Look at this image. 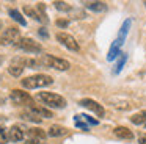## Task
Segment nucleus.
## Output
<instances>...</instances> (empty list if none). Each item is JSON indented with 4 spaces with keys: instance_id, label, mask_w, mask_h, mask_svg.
<instances>
[{
    "instance_id": "obj_1",
    "label": "nucleus",
    "mask_w": 146,
    "mask_h": 144,
    "mask_svg": "<svg viewBox=\"0 0 146 144\" xmlns=\"http://www.w3.org/2000/svg\"><path fill=\"white\" fill-rule=\"evenodd\" d=\"M21 83L27 89H38V88H44V86L52 85L54 83V78L46 74H38V75H32V77H25Z\"/></svg>"
},
{
    "instance_id": "obj_2",
    "label": "nucleus",
    "mask_w": 146,
    "mask_h": 144,
    "mask_svg": "<svg viewBox=\"0 0 146 144\" xmlns=\"http://www.w3.org/2000/svg\"><path fill=\"white\" fill-rule=\"evenodd\" d=\"M38 99L42 103L49 105L50 108H64L66 106V99L61 97L60 94H55V92H39Z\"/></svg>"
},
{
    "instance_id": "obj_3",
    "label": "nucleus",
    "mask_w": 146,
    "mask_h": 144,
    "mask_svg": "<svg viewBox=\"0 0 146 144\" xmlns=\"http://www.w3.org/2000/svg\"><path fill=\"white\" fill-rule=\"evenodd\" d=\"M39 64L46 66V67H54L57 71H68L69 69V63L63 58H57L54 55H42L39 58Z\"/></svg>"
},
{
    "instance_id": "obj_4",
    "label": "nucleus",
    "mask_w": 146,
    "mask_h": 144,
    "mask_svg": "<svg viewBox=\"0 0 146 144\" xmlns=\"http://www.w3.org/2000/svg\"><path fill=\"white\" fill-rule=\"evenodd\" d=\"M19 42V30L16 27H10L0 34V44L2 46H11Z\"/></svg>"
},
{
    "instance_id": "obj_5",
    "label": "nucleus",
    "mask_w": 146,
    "mask_h": 144,
    "mask_svg": "<svg viewBox=\"0 0 146 144\" xmlns=\"http://www.w3.org/2000/svg\"><path fill=\"white\" fill-rule=\"evenodd\" d=\"M17 47H19L21 50H24V52H29V53H39L42 50L41 44L36 42V41H33L32 38H21L19 42L16 44Z\"/></svg>"
},
{
    "instance_id": "obj_6",
    "label": "nucleus",
    "mask_w": 146,
    "mask_h": 144,
    "mask_svg": "<svg viewBox=\"0 0 146 144\" xmlns=\"http://www.w3.org/2000/svg\"><path fill=\"white\" fill-rule=\"evenodd\" d=\"M10 99L11 102L14 103V105H25V103H29V105H32V97L29 96L27 92H24V91L21 89H13L10 92Z\"/></svg>"
},
{
    "instance_id": "obj_7",
    "label": "nucleus",
    "mask_w": 146,
    "mask_h": 144,
    "mask_svg": "<svg viewBox=\"0 0 146 144\" xmlns=\"http://www.w3.org/2000/svg\"><path fill=\"white\" fill-rule=\"evenodd\" d=\"M57 39L60 41L61 44H63L64 47H68L69 50H72V52H79V42L76 41V38H72L71 34H68V33H57Z\"/></svg>"
},
{
    "instance_id": "obj_8",
    "label": "nucleus",
    "mask_w": 146,
    "mask_h": 144,
    "mask_svg": "<svg viewBox=\"0 0 146 144\" xmlns=\"http://www.w3.org/2000/svg\"><path fill=\"white\" fill-rule=\"evenodd\" d=\"M79 105H82V106H85V108L91 110L93 113H96V116H98V118H104V114H105L104 106L99 105V103L96 102V100H91V99H82V100L79 102Z\"/></svg>"
},
{
    "instance_id": "obj_9",
    "label": "nucleus",
    "mask_w": 146,
    "mask_h": 144,
    "mask_svg": "<svg viewBox=\"0 0 146 144\" xmlns=\"http://www.w3.org/2000/svg\"><path fill=\"white\" fill-rule=\"evenodd\" d=\"M24 67H25V59H21V58H16L13 63L10 64L8 67V72H10L13 77H21L24 72Z\"/></svg>"
},
{
    "instance_id": "obj_10",
    "label": "nucleus",
    "mask_w": 146,
    "mask_h": 144,
    "mask_svg": "<svg viewBox=\"0 0 146 144\" xmlns=\"http://www.w3.org/2000/svg\"><path fill=\"white\" fill-rule=\"evenodd\" d=\"M29 111H30V113H33V114H35L36 118H39V119L52 118V111H50V110L42 108V106H38V105H35V103L29 105Z\"/></svg>"
},
{
    "instance_id": "obj_11",
    "label": "nucleus",
    "mask_w": 146,
    "mask_h": 144,
    "mask_svg": "<svg viewBox=\"0 0 146 144\" xmlns=\"http://www.w3.org/2000/svg\"><path fill=\"white\" fill-rule=\"evenodd\" d=\"M129 28H130V19H127V20H124L123 27H121V30H119V34H118L116 41L113 42L116 47H119V49H121V46H123V44H124V41H126L127 33H129Z\"/></svg>"
},
{
    "instance_id": "obj_12",
    "label": "nucleus",
    "mask_w": 146,
    "mask_h": 144,
    "mask_svg": "<svg viewBox=\"0 0 146 144\" xmlns=\"http://www.w3.org/2000/svg\"><path fill=\"white\" fill-rule=\"evenodd\" d=\"M8 136H10V141H13V143H19V141L24 139V131L21 130V127L13 125V127L8 130Z\"/></svg>"
},
{
    "instance_id": "obj_13",
    "label": "nucleus",
    "mask_w": 146,
    "mask_h": 144,
    "mask_svg": "<svg viewBox=\"0 0 146 144\" xmlns=\"http://www.w3.org/2000/svg\"><path fill=\"white\" fill-rule=\"evenodd\" d=\"M113 133H115V136L119 138V139H127V141L133 139V133L126 127H116L113 130Z\"/></svg>"
},
{
    "instance_id": "obj_14",
    "label": "nucleus",
    "mask_w": 146,
    "mask_h": 144,
    "mask_svg": "<svg viewBox=\"0 0 146 144\" xmlns=\"http://www.w3.org/2000/svg\"><path fill=\"white\" fill-rule=\"evenodd\" d=\"M66 128L64 127H61V125H50V128H49V131H47V135L49 136H63V135H66Z\"/></svg>"
},
{
    "instance_id": "obj_15",
    "label": "nucleus",
    "mask_w": 146,
    "mask_h": 144,
    "mask_svg": "<svg viewBox=\"0 0 146 144\" xmlns=\"http://www.w3.org/2000/svg\"><path fill=\"white\" fill-rule=\"evenodd\" d=\"M85 6L88 9H91V11H96V13L105 11V8H107V5L104 2H88V3H85Z\"/></svg>"
},
{
    "instance_id": "obj_16",
    "label": "nucleus",
    "mask_w": 146,
    "mask_h": 144,
    "mask_svg": "<svg viewBox=\"0 0 146 144\" xmlns=\"http://www.w3.org/2000/svg\"><path fill=\"white\" fill-rule=\"evenodd\" d=\"M29 136L30 138H33V139H44L46 138V131H42L41 128H29Z\"/></svg>"
},
{
    "instance_id": "obj_17",
    "label": "nucleus",
    "mask_w": 146,
    "mask_h": 144,
    "mask_svg": "<svg viewBox=\"0 0 146 144\" xmlns=\"http://www.w3.org/2000/svg\"><path fill=\"white\" fill-rule=\"evenodd\" d=\"M8 13H10V16H11V17H13V20H16L17 24H19V25H22V27H25V25H27L25 19L22 17V14H21V13L17 11V9H10V11H8Z\"/></svg>"
},
{
    "instance_id": "obj_18",
    "label": "nucleus",
    "mask_w": 146,
    "mask_h": 144,
    "mask_svg": "<svg viewBox=\"0 0 146 144\" xmlns=\"http://www.w3.org/2000/svg\"><path fill=\"white\" fill-rule=\"evenodd\" d=\"M130 121L135 125H140V124H143V122H146V111H140V113H137V114H133L132 118H130Z\"/></svg>"
},
{
    "instance_id": "obj_19",
    "label": "nucleus",
    "mask_w": 146,
    "mask_h": 144,
    "mask_svg": "<svg viewBox=\"0 0 146 144\" xmlns=\"http://www.w3.org/2000/svg\"><path fill=\"white\" fill-rule=\"evenodd\" d=\"M126 61H127V55H126V53H121V55H119V61L116 63V66H115V69H113V74H119L121 69L124 67V64H126Z\"/></svg>"
},
{
    "instance_id": "obj_20",
    "label": "nucleus",
    "mask_w": 146,
    "mask_h": 144,
    "mask_svg": "<svg viewBox=\"0 0 146 144\" xmlns=\"http://www.w3.org/2000/svg\"><path fill=\"white\" fill-rule=\"evenodd\" d=\"M121 53H119V47H116L113 44V46L110 47V50H108V55H107V59L108 61H113L115 58H116V56H119Z\"/></svg>"
},
{
    "instance_id": "obj_21",
    "label": "nucleus",
    "mask_w": 146,
    "mask_h": 144,
    "mask_svg": "<svg viewBox=\"0 0 146 144\" xmlns=\"http://www.w3.org/2000/svg\"><path fill=\"white\" fill-rule=\"evenodd\" d=\"M36 9H38V14H39L41 22L47 24V17H46V5L44 3H38V5H36Z\"/></svg>"
},
{
    "instance_id": "obj_22",
    "label": "nucleus",
    "mask_w": 146,
    "mask_h": 144,
    "mask_svg": "<svg viewBox=\"0 0 146 144\" xmlns=\"http://www.w3.org/2000/svg\"><path fill=\"white\" fill-rule=\"evenodd\" d=\"M74 118L80 119V121H85L86 124H91V125H98V124H99V121H98V119H93V118H90L88 114H77V116H74Z\"/></svg>"
},
{
    "instance_id": "obj_23",
    "label": "nucleus",
    "mask_w": 146,
    "mask_h": 144,
    "mask_svg": "<svg viewBox=\"0 0 146 144\" xmlns=\"http://www.w3.org/2000/svg\"><path fill=\"white\" fill-rule=\"evenodd\" d=\"M8 141H10L8 130L3 127V125H0V144H8Z\"/></svg>"
},
{
    "instance_id": "obj_24",
    "label": "nucleus",
    "mask_w": 146,
    "mask_h": 144,
    "mask_svg": "<svg viewBox=\"0 0 146 144\" xmlns=\"http://www.w3.org/2000/svg\"><path fill=\"white\" fill-rule=\"evenodd\" d=\"M54 5H55V8H57L58 11H69L71 9V5L66 3V2H54Z\"/></svg>"
},
{
    "instance_id": "obj_25",
    "label": "nucleus",
    "mask_w": 146,
    "mask_h": 144,
    "mask_svg": "<svg viewBox=\"0 0 146 144\" xmlns=\"http://www.w3.org/2000/svg\"><path fill=\"white\" fill-rule=\"evenodd\" d=\"M74 122H76V127H77V128H80V130H85V131H88V130H90L88 124H85V122L80 121V119L74 118Z\"/></svg>"
},
{
    "instance_id": "obj_26",
    "label": "nucleus",
    "mask_w": 146,
    "mask_h": 144,
    "mask_svg": "<svg viewBox=\"0 0 146 144\" xmlns=\"http://www.w3.org/2000/svg\"><path fill=\"white\" fill-rule=\"evenodd\" d=\"M24 11H25V14H27V16H30V17L35 19V20H41V19H39V14H38L36 11H33L32 8H25Z\"/></svg>"
},
{
    "instance_id": "obj_27",
    "label": "nucleus",
    "mask_w": 146,
    "mask_h": 144,
    "mask_svg": "<svg viewBox=\"0 0 146 144\" xmlns=\"http://www.w3.org/2000/svg\"><path fill=\"white\" fill-rule=\"evenodd\" d=\"M68 24H69V22H68V20H63V19H58V20H57V25H58V27H68Z\"/></svg>"
},
{
    "instance_id": "obj_28",
    "label": "nucleus",
    "mask_w": 146,
    "mask_h": 144,
    "mask_svg": "<svg viewBox=\"0 0 146 144\" xmlns=\"http://www.w3.org/2000/svg\"><path fill=\"white\" fill-rule=\"evenodd\" d=\"M25 144H42V143H41V139H33V138H30Z\"/></svg>"
},
{
    "instance_id": "obj_29",
    "label": "nucleus",
    "mask_w": 146,
    "mask_h": 144,
    "mask_svg": "<svg viewBox=\"0 0 146 144\" xmlns=\"http://www.w3.org/2000/svg\"><path fill=\"white\" fill-rule=\"evenodd\" d=\"M39 34H41V38H47V31H46V28H39Z\"/></svg>"
},
{
    "instance_id": "obj_30",
    "label": "nucleus",
    "mask_w": 146,
    "mask_h": 144,
    "mask_svg": "<svg viewBox=\"0 0 146 144\" xmlns=\"http://www.w3.org/2000/svg\"><path fill=\"white\" fill-rule=\"evenodd\" d=\"M138 141H140V144H146V133L145 135H140Z\"/></svg>"
},
{
    "instance_id": "obj_31",
    "label": "nucleus",
    "mask_w": 146,
    "mask_h": 144,
    "mask_svg": "<svg viewBox=\"0 0 146 144\" xmlns=\"http://www.w3.org/2000/svg\"><path fill=\"white\" fill-rule=\"evenodd\" d=\"M2 61H3V56L0 55V64H2Z\"/></svg>"
},
{
    "instance_id": "obj_32",
    "label": "nucleus",
    "mask_w": 146,
    "mask_h": 144,
    "mask_svg": "<svg viewBox=\"0 0 146 144\" xmlns=\"http://www.w3.org/2000/svg\"><path fill=\"white\" fill-rule=\"evenodd\" d=\"M0 28H2V20H0Z\"/></svg>"
},
{
    "instance_id": "obj_33",
    "label": "nucleus",
    "mask_w": 146,
    "mask_h": 144,
    "mask_svg": "<svg viewBox=\"0 0 146 144\" xmlns=\"http://www.w3.org/2000/svg\"><path fill=\"white\" fill-rule=\"evenodd\" d=\"M145 128H146V124H145Z\"/></svg>"
},
{
    "instance_id": "obj_34",
    "label": "nucleus",
    "mask_w": 146,
    "mask_h": 144,
    "mask_svg": "<svg viewBox=\"0 0 146 144\" xmlns=\"http://www.w3.org/2000/svg\"><path fill=\"white\" fill-rule=\"evenodd\" d=\"M42 144H46V143H42Z\"/></svg>"
}]
</instances>
